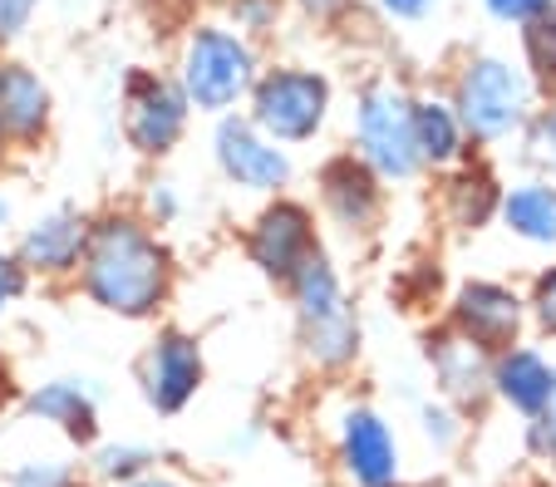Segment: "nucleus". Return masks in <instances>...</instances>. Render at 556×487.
<instances>
[{
    "instance_id": "1",
    "label": "nucleus",
    "mask_w": 556,
    "mask_h": 487,
    "mask_svg": "<svg viewBox=\"0 0 556 487\" xmlns=\"http://www.w3.org/2000/svg\"><path fill=\"white\" fill-rule=\"evenodd\" d=\"M85 291L114 316H148L168 291V252L134 217H109L89 232Z\"/></svg>"
},
{
    "instance_id": "2",
    "label": "nucleus",
    "mask_w": 556,
    "mask_h": 487,
    "mask_svg": "<svg viewBox=\"0 0 556 487\" xmlns=\"http://www.w3.org/2000/svg\"><path fill=\"white\" fill-rule=\"evenodd\" d=\"M295 286V310H301V330H305V350L315 364L340 370V364L355 360L359 350V320L350 310L345 291H340V275L330 271V261L320 252L291 275Z\"/></svg>"
},
{
    "instance_id": "3",
    "label": "nucleus",
    "mask_w": 556,
    "mask_h": 487,
    "mask_svg": "<svg viewBox=\"0 0 556 487\" xmlns=\"http://www.w3.org/2000/svg\"><path fill=\"white\" fill-rule=\"evenodd\" d=\"M252 85H256V54L242 35L217 30V25L192 30L188 50H182V79H178L188 104H198L202 114H222Z\"/></svg>"
},
{
    "instance_id": "4",
    "label": "nucleus",
    "mask_w": 556,
    "mask_h": 487,
    "mask_svg": "<svg viewBox=\"0 0 556 487\" xmlns=\"http://www.w3.org/2000/svg\"><path fill=\"white\" fill-rule=\"evenodd\" d=\"M527 104H532L527 75L517 64L488 54V60H472L468 69H463L453 114H458V124L468 128L472 138H507L513 128H522Z\"/></svg>"
},
{
    "instance_id": "5",
    "label": "nucleus",
    "mask_w": 556,
    "mask_h": 487,
    "mask_svg": "<svg viewBox=\"0 0 556 487\" xmlns=\"http://www.w3.org/2000/svg\"><path fill=\"white\" fill-rule=\"evenodd\" d=\"M330 108V85L315 69H271L252 85V124L271 143H305L320 133Z\"/></svg>"
},
{
    "instance_id": "6",
    "label": "nucleus",
    "mask_w": 556,
    "mask_h": 487,
    "mask_svg": "<svg viewBox=\"0 0 556 487\" xmlns=\"http://www.w3.org/2000/svg\"><path fill=\"white\" fill-rule=\"evenodd\" d=\"M336 467L350 487H404V448L384 413L369 403H350L340 413Z\"/></svg>"
},
{
    "instance_id": "7",
    "label": "nucleus",
    "mask_w": 556,
    "mask_h": 487,
    "mask_svg": "<svg viewBox=\"0 0 556 487\" xmlns=\"http://www.w3.org/2000/svg\"><path fill=\"white\" fill-rule=\"evenodd\" d=\"M355 133L365 149L369 172L384 178H414L419 149H414V104L389 85H375L355 108Z\"/></svg>"
},
{
    "instance_id": "8",
    "label": "nucleus",
    "mask_w": 556,
    "mask_h": 487,
    "mask_svg": "<svg viewBox=\"0 0 556 487\" xmlns=\"http://www.w3.org/2000/svg\"><path fill=\"white\" fill-rule=\"evenodd\" d=\"M188 124V94L173 79L138 75L128 85V143L138 153H168Z\"/></svg>"
},
{
    "instance_id": "9",
    "label": "nucleus",
    "mask_w": 556,
    "mask_h": 487,
    "mask_svg": "<svg viewBox=\"0 0 556 487\" xmlns=\"http://www.w3.org/2000/svg\"><path fill=\"white\" fill-rule=\"evenodd\" d=\"M217 163L231 182L256 188V192H276L291 178L286 149H276L271 138L256 124H247V118H222L217 124Z\"/></svg>"
},
{
    "instance_id": "10",
    "label": "nucleus",
    "mask_w": 556,
    "mask_h": 487,
    "mask_svg": "<svg viewBox=\"0 0 556 487\" xmlns=\"http://www.w3.org/2000/svg\"><path fill=\"white\" fill-rule=\"evenodd\" d=\"M315 256V227L301 202H276L256 217L252 232V261L276 281H291L305 261Z\"/></svg>"
},
{
    "instance_id": "11",
    "label": "nucleus",
    "mask_w": 556,
    "mask_h": 487,
    "mask_svg": "<svg viewBox=\"0 0 556 487\" xmlns=\"http://www.w3.org/2000/svg\"><path fill=\"white\" fill-rule=\"evenodd\" d=\"M202 384V350L188 335H163L143 360V399L157 413H182Z\"/></svg>"
},
{
    "instance_id": "12",
    "label": "nucleus",
    "mask_w": 556,
    "mask_h": 487,
    "mask_svg": "<svg viewBox=\"0 0 556 487\" xmlns=\"http://www.w3.org/2000/svg\"><path fill=\"white\" fill-rule=\"evenodd\" d=\"M458 335H468L478 350H513L517 330H522V300L497 281H468L458 291Z\"/></svg>"
},
{
    "instance_id": "13",
    "label": "nucleus",
    "mask_w": 556,
    "mask_h": 487,
    "mask_svg": "<svg viewBox=\"0 0 556 487\" xmlns=\"http://www.w3.org/2000/svg\"><path fill=\"white\" fill-rule=\"evenodd\" d=\"M320 188H326V207L336 213L340 227H350V232L375 227V217H379V182H375V172H369V163H359V158L326 163Z\"/></svg>"
},
{
    "instance_id": "14",
    "label": "nucleus",
    "mask_w": 556,
    "mask_h": 487,
    "mask_svg": "<svg viewBox=\"0 0 556 487\" xmlns=\"http://www.w3.org/2000/svg\"><path fill=\"white\" fill-rule=\"evenodd\" d=\"M85 246H89L85 217L70 213V207H60V213L40 217V222L25 232L21 261L35 266V271H70L74 261H85Z\"/></svg>"
},
{
    "instance_id": "15",
    "label": "nucleus",
    "mask_w": 556,
    "mask_h": 487,
    "mask_svg": "<svg viewBox=\"0 0 556 487\" xmlns=\"http://www.w3.org/2000/svg\"><path fill=\"white\" fill-rule=\"evenodd\" d=\"M493 389L503 394L517 413L536 419L556 394V370L536 350H503L493 364Z\"/></svg>"
},
{
    "instance_id": "16",
    "label": "nucleus",
    "mask_w": 556,
    "mask_h": 487,
    "mask_svg": "<svg viewBox=\"0 0 556 487\" xmlns=\"http://www.w3.org/2000/svg\"><path fill=\"white\" fill-rule=\"evenodd\" d=\"M25 409L40 419V424H54L74 438V444H89L94 438V424H99V403H94V389L79 380H50L25 399Z\"/></svg>"
},
{
    "instance_id": "17",
    "label": "nucleus",
    "mask_w": 556,
    "mask_h": 487,
    "mask_svg": "<svg viewBox=\"0 0 556 487\" xmlns=\"http://www.w3.org/2000/svg\"><path fill=\"white\" fill-rule=\"evenodd\" d=\"M50 118V89L25 64H0V133L35 138Z\"/></svg>"
},
{
    "instance_id": "18",
    "label": "nucleus",
    "mask_w": 556,
    "mask_h": 487,
    "mask_svg": "<svg viewBox=\"0 0 556 487\" xmlns=\"http://www.w3.org/2000/svg\"><path fill=\"white\" fill-rule=\"evenodd\" d=\"M429 360H433V374H439L443 394L458 403H472L488 384H493L488 350H478L468 335H443L439 345H429Z\"/></svg>"
},
{
    "instance_id": "19",
    "label": "nucleus",
    "mask_w": 556,
    "mask_h": 487,
    "mask_svg": "<svg viewBox=\"0 0 556 487\" xmlns=\"http://www.w3.org/2000/svg\"><path fill=\"white\" fill-rule=\"evenodd\" d=\"M503 222L513 227L517 236L536 246H552L556 242V188L546 182H522L503 197Z\"/></svg>"
},
{
    "instance_id": "20",
    "label": "nucleus",
    "mask_w": 556,
    "mask_h": 487,
    "mask_svg": "<svg viewBox=\"0 0 556 487\" xmlns=\"http://www.w3.org/2000/svg\"><path fill=\"white\" fill-rule=\"evenodd\" d=\"M414 149H419V163H453L463 149L458 114L448 104H439V99L414 104Z\"/></svg>"
},
{
    "instance_id": "21",
    "label": "nucleus",
    "mask_w": 556,
    "mask_h": 487,
    "mask_svg": "<svg viewBox=\"0 0 556 487\" xmlns=\"http://www.w3.org/2000/svg\"><path fill=\"white\" fill-rule=\"evenodd\" d=\"M89 473L104 487H124L143 473H157V453L148 444H99L89 458Z\"/></svg>"
},
{
    "instance_id": "22",
    "label": "nucleus",
    "mask_w": 556,
    "mask_h": 487,
    "mask_svg": "<svg viewBox=\"0 0 556 487\" xmlns=\"http://www.w3.org/2000/svg\"><path fill=\"white\" fill-rule=\"evenodd\" d=\"M448 207L458 217V227H483L497 207V188L488 182V172H463L448 188Z\"/></svg>"
},
{
    "instance_id": "23",
    "label": "nucleus",
    "mask_w": 556,
    "mask_h": 487,
    "mask_svg": "<svg viewBox=\"0 0 556 487\" xmlns=\"http://www.w3.org/2000/svg\"><path fill=\"white\" fill-rule=\"evenodd\" d=\"M5 487H79V473H74V463H60V458H35V463L15 467Z\"/></svg>"
},
{
    "instance_id": "24",
    "label": "nucleus",
    "mask_w": 556,
    "mask_h": 487,
    "mask_svg": "<svg viewBox=\"0 0 556 487\" xmlns=\"http://www.w3.org/2000/svg\"><path fill=\"white\" fill-rule=\"evenodd\" d=\"M527 60L546 85H556V15H542V21L527 25Z\"/></svg>"
},
{
    "instance_id": "25",
    "label": "nucleus",
    "mask_w": 556,
    "mask_h": 487,
    "mask_svg": "<svg viewBox=\"0 0 556 487\" xmlns=\"http://www.w3.org/2000/svg\"><path fill=\"white\" fill-rule=\"evenodd\" d=\"M419 424H424V438H429V444H439V448L458 444V419H453L443 403H424V409H419Z\"/></svg>"
},
{
    "instance_id": "26",
    "label": "nucleus",
    "mask_w": 556,
    "mask_h": 487,
    "mask_svg": "<svg viewBox=\"0 0 556 487\" xmlns=\"http://www.w3.org/2000/svg\"><path fill=\"white\" fill-rule=\"evenodd\" d=\"M488 11L507 25H532L542 15H552V0H488Z\"/></svg>"
},
{
    "instance_id": "27",
    "label": "nucleus",
    "mask_w": 556,
    "mask_h": 487,
    "mask_svg": "<svg viewBox=\"0 0 556 487\" xmlns=\"http://www.w3.org/2000/svg\"><path fill=\"white\" fill-rule=\"evenodd\" d=\"M527 444H532V453L556 458V394H552V403H546V409L532 419V428H527Z\"/></svg>"
},
{
    "instance_id": "28",
    "label": "nucleus",
    "mask_w": 556,
    "mask_h": 487,
    "mask_svg": "<svg viewBox=\"0 0 556 487\" xmlns=\"http://www.w3.org/2000/svg\"><path fill=\"white\" fill-rule=\"evenodd\" d=\"M532 158L556 172V108L532 124Z\"/></svg>"
},
{
    "instance_id": "29",
    "label": "nucleus",
    "mask_w": 556,
    "mask_h": 487,
    "mask_svg": "<svg viewBox=\"0 0 556 487\" xmlns=\"http://www.w3.org/2000/svg\"><path fill=\"white\" fill-rule=\"evenodd\" d=\"M35 5H40V0H0V40H15V35L30 25Z\"/></svg>"
},
{
    "instance_id": "30",
    "label": "nucleus",
    "mask_w": 556,
    "mask_h": 487,
    "mask_svg": "<svg viewBox=\"0 0 556 487\" xmlns=\"http://www.w3.org/2000/svg\"><path fill=\"white\" fill-rule=\"evenodd\" d=\"M231 11H237V21L247 30H266L276 21V11H281V0H231Z\"/></svg>"
},
{
    "instance_id": "31",
    "label": "nucleus",
    "mask_w": 556,
    "mask_h": 487,
    "mask_svg": "<svg viewBox=\"0 0 556 487\" xmlns=\"http://www.w3.org/2000/svg\"><path fill=\"white\" fill-rule=\"evenodd\" d=\"M532 310H536V320H542V330H552V335H556V271H546L542 281H536Z\"/></svg>"
},
{
    "instance_id": "32",
    "label": "nucleus",
    "mask_w": 556,
    "mask_h": 487,
    "mask_svg": "<svg viewBox=\"0 0 556 487\" xmlns=\"http://www.w3.org/2000/svg\"><path fill=\"white\" fill-rule=\"evenodd\" d=\"M21 291H25V271H21V261L0 252V306H11V300L21 296Z\"/></svg>"
},
{
    "instance_id": "33",
    "label": "nucleus",
    "mask_w": 556,
    "mask_h": 487,
    "mask_svg": "<svg viewBox=\"0 0 556 487\" xmlns=\"http://www.w3.org/2000/svg\"><path fill=\"white\" fill-rule=\"evenodd\" d=\"M439 0H384L389 15H400V21H419V15H429Z\"/></svg>"
},
{
    "instance_id": "34",
    "label": "nucleus",
    "mask_w": 556,
    "mask_h": 487,
    "mask_svg": "<svg viewBox=\"0 0 556 487\" xmlns=\"http://www.w3.org/2000/svg\"><path fill=\"white\" fill-rule=\"evenodd\" d=\"M124 487H188L182 477H168V473H143V477H134V483H124Z\"/></svg>"
},
{
    "instance_id": "35",
    "label": "nucleus",
    "mask_w": 556,
    "mask_h": 487,
    "mask_svg": "<svg viewBox=\"0 0 556 487\" xmlns=\"http://www.w3.org/2000/svg\"><path fill=\"white\" fill-rule=\"evenodd\" d=\"M153 213H157V217H173V213H178V202H173L168 182H163V188H153Z\"/></svg>"
},
{
    "instance_id": "36",
    "label": "nucleus",
    "mask_w": 556,
    "mask_h": 487,
    "mask_svg": "<svg viewBox=\"0 0 556 487\" xmlns=\"http://www.w3.org/2000/svg\"><path fill=\"white\" fill-rule=\"evenodd\" d=\"M301 5H305L311 15H340V11L350 5V0H301Z\"/></svg>"
},
{
    "instance_id": "37",
    "label": "nucleus",
    "mask_w": 556,
    "mask_h": 487,
    "mask_svg": "<svg viewBox=\"0 0 556 487\" xmlns=\"http://www.w3.org/2000/svg\"><path fill=\"white\" fill-rule=\"evenodd\" d=\"M5 222H11V202L0 197V227H5Z\"/></svg>"
},
{
    "instance_id": "38",
    "label": "nucleus",
    "mask_w": 556,
    "mask_h": 487,
    "mask_svg": "<svg viewBox=\"0 0 556 487\" xmlns=\"http://www.w3.org/2000/svg\"><path fill=\"white\" fill-rule=\"evenodd\" d=\"M0 138H5V133H0Z\"/></svg>"
}]
</instances>
